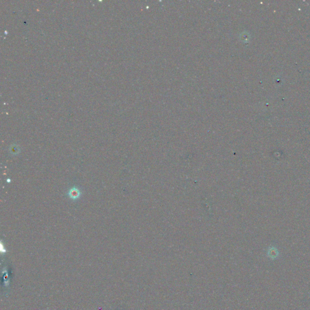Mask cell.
Masks as SVG:
<instances>
[{
	"label": "cell",
	"instance_id": "obj_1",
	"mask_svg": "<svg viewBox=\"0 0 310 310\" xmlns=\"http://www.w3.org/2000/svg\"><path fill=\"white\" fill-rule=\"evenodd\" d=\"M68 195L69 196V197L72 199H73V200H76V199H77L81 195V192L77 188L74 187L69 190Z\"/></svg>",
	"mask_w": 310,
	"mask_h": 310
},
{
	"label": "cell",
	"instance_id": "obj_2",
	"mask_svg": "<svg viewBox=\"0 0 310 310\" xmlns=\"http://www.w3.org/2000/svg\"><path fill=\"white\" fill-rule=\"evenodd\" d=\"M268 255L271 259L276 258L279 255V251L274 247H270L268 251Z\"/></svg>",
	"mask_w": 310,
	"mask_h": 310
}]
</instances>
